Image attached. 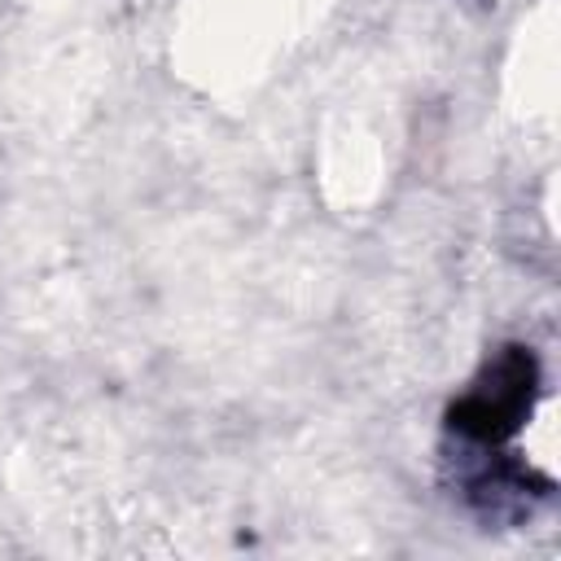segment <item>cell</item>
<instances>
[{"label":"cell","instance_id":"6da1fadb","mask_svg":"<svg viewBox=\"0 0 561 561\" xmlns=\"http://www.w3.org/2000/svg\"><path fill=\"white\" fill-rule=\"evenodd\" d=\"M543 394V364L526 342H500L443 412L447 460L504 456Z\"/></svg>","mask_w":561,"mask_h":561}]
</instances>
